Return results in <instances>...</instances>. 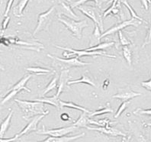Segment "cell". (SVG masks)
<instances>
[{
  "mask_svg": "<svg viewBox=\"0 0 151 142\" xmlns=\"http://www.w3.org/2000/svg\"><path fill=\"white\" fill-rule=\"evenodd\" d=\"M25 70L28 72H32L33 74H37V75H44V74H49L51 72V70L46 68H42L40 66H35V67H27Z\"/></svg>",
  "mask_w": 151,
  "mask_h": 142,
  "instance_id": "cb8c5ba5",
  "label": "cell"
},
{
  "mask_svg": "<svg viewBox=\"0 0 151 142\" xmlns=\"http://www.w3.org/2000/svg\"><path fill=\"white\" fill-rule=\"evenodd\" d=\"M150 1H147V0H142L141 1V3L142 5L144 6V9H145L146 10H148L149 9V6L150 4Z\"/></svg>",
  "mask_w": 151,
  "mask_h": 142,
  "instance_id": "74e56055",
  "label": "cell"
},
{
  "mask_svg": "<svg viewBox=\"0 0 151 142\" xmlns=\"http://www.w3.org/2000/svg\"><path fill=\"white\" fill-rule=\"evenodd\" d=\"M0 70H5V67H4L3 66H2L1 63H0Z\"/></svg>",
  "mask_w": 151,
  "mask_h": 142,
  "instance_id": "60d3db41",
  "label": "cell"
},
{
  "mask_svg": "<svg viewBox=\"0 0 151 142\" xmlns=\"http://www.w3.org/2000/svg\"><path fill=\"white\" fill-rule=\"evenodd\" d=\"M133 113L135 115H151V109H137L135 111H134V112Z\"/></svg>",
  "mask_w": 151,
  "mask_h": 142,
  "instance_id": "d6a6232c",
  "label": "cell"
},
{
  "mask_svg": "<svg viewBox=\"0 0 151 142\" xmlns=\"http://www.w3.org/2000/svg\"><path fill=\"white\" fill-rule=\"evenodd\" d=\"M140 96H141L140 92H134V91L130 89L129 88H125L121 89L117 94L114 95L112 96V98L119 99L123 100L124 102H126L130 101V99H134Z\"/></svg>",
  "mask_w": 151,
  "mask_h": 142,
  "instance_id": "30bf717a",
  "label": "cell"
},
{
  "mask_svg": "<svg viewBox=\"0 0 151 142\" xmlns=\"http://www.w3.org/2000/svg\"><path fill=\"white\" fill-rule=\"evenodd\" d=\"M15 102L18 103L22 112L24 113L23 118L28 120L37 115H47L49 114V111L45 109L44 103L36 101H25L15 99Z\"/></svg>",
  "mask_w": 151,
  "mask_h": 142,
  "instance_id": "6da1fadb",
  "label": "cell"
},
{
  "mask_svg": "<svg viewBox=\"0 0 151 142\" xmlns=\"http://www.w3.org/2000/svg\"><path fill=\"white\" fill-rule=\"evenodd\" d=\"M54 47L65 50V52L63 53V56L65 57H70V56L76 55V57H77L78 58L85 57V56H96V57H97V56H102V57L114 58V59L116 58V56L107 54L106 51H86L85 50H75V49H72V48H63V47L58 46V45H56V44L54 45Z\"/></svg>",
  "mask_w": 151,
  "mask_h": 142,
  "instance_id": "277c9868",
  "label": "cell"
},
{
  "mask_svg": "<svg viewBox=\"0 0 151 142\" xmlns=\"http://www.w3.org/2000/svg\"><path fill=\"white\" fill-rule=\"evenodd\" d=\"M60 99H59V96L55 95V96H53L51 97H42V98L36 99L34 101L39 102H41V103L44 104H49V105H51L53 106H55L57 109H60Z\"/></svg>",
  "mask_w": 151,
  "mask_h": 142,
  "instance_id": "e0dca14e",
  "label": "cell"
},
{
  "mask_svg": "<svg viewBox=\"0 0 151 142\" xmlns=\"http://www.w3.org/2000/svg\"><path fill=\"white\" fill-rule=\"evenodd\" d=\"M58 20L61 23H63L65 27L72 33V35L78 39H81L83 30L88 26L87 21L86 20L76 21L69 19L66 16H60V15L58 17Z\"/></svg>",
  "mask_w": 151,
  "mask_h": 142,
  "instance_id": "7a4b0ae2",
  "label": "cell"
},
{
  "mask_svg": "<svg viewBox=\"0 0 151 142\" xmlns=\"http://www.w3.org/2000/svg\"><path fill=\"white\" fill-rule=\"evenodd\" d=\"M32 74H28V75H24L22 79L19 80V82L17 83H15V85L12 86L11 88L9 89V91L10 90H19V91H22V90H26L27 92H31V90H30L29 89L27 88L26 87V83L30 79V78L32 77Z\"/></svg>",
  "mask_w": 151,
  "mask_h": 142,
  "instance_id": "2e32d148",
  "label": "cell"
},
{
  "mask_svg": "<svg viewBox=\"0 0 151 142\" xmlns=\"http://www.w3.org/2000/svg\"><path fill=\"white\" fill-rule=\"evenodd\" d=\"M87 125H89V118H88L86 113L83 112L72 125L76 128H86Z\"/></svg>",
  "mask_w": 151,
  "mask_h": 142,
  "instance_id": "44dd1931",
  "label": "cell"
},
{
  "mask_svg": "<svg viewBox=\"0 0 151 142\" xmlns=\"http://www.w3.org/2000/svg\"><path fill=\"white\" fill-rule=\"evenodd\" d=\"M76 83H86L88 85H90L93 87H96V81L94 78L92 77L88 71H86L84 74H82V76L80 79H76V80H70L68 82V85H72V84H76Z\"/></svg>",
  "mask_w": 151,
  "mask_h": 142,
  "instance_id": "4fadbf2b",
  "label": "cell"
},
{
  "mask_svg": "<svg viewBox=\"0 0 151 142\" xmlns=\"http://www.w3.org/2000/svg\"><path fill=\"white\" fill-rule=\"evenodd\" d=\"M57 87V76H54V78H52V79L50 80V82L49 83L47 86H46V88L44 89V92H42V96L44 97V96L46 94H47L48 92H50L51 90L54 89Z\"/></svg>",
  "mask_w": 151,
  "mask_h": 142,
  "instance_id": "4316f807",
  "label": "cell"
},
{
  "mask_svg": "<svg viewBox=\"0 0 151 142\" xmlns=\"http://www.w3.org/2000/svg\"><path fill=\"white\" fill-rule=\"evenodd\" d=\"M13 115V110H10L9 114L8 115L2 122L0 125V138H4V136L7 132L9 128L10 127V124H11V119Z\"/></svg>",
  "mask_w": 151,
  "mask_h": 142,
  "instance_id": "ac0fdd59",
  "label": "cell"
},
{
  "mask_svg": "<svg viewBox=\"0 0 151 142\" xmlns=\"http://www.w3.org/2000/svg\"><path fill=\"white\" fill-rule=\"evenodd\" d=\"M48 57H51L52 59L57 60V61H60L63 64H66L69 66V67H73V66H86V65L91 64L92 63H86V62H83L79 60V58H78L77 57H74L73 58H68V59H63V58H59L57 57H54V56H52L50 54H47Z\"/></svg>",
  "mask_w": 151,
  "mask_h": 142,
  "instance_id": "9c48e42d",
  "label": "cell"
},
{
  "mask_svg": "<svg viewBox=\"0 0 151 142\" xmlns=\"http://www.w3.org/2000/svg\"><path fill=\"white\" fill-rule=\"evenodd\" d=\"M118 35H119V41L120 44L122 45V47L124 46H127V45H130L131 44V41H130L127 37L123 35L122 33V31H120L118 32Z\"/></svg>",
  "mask_w": 151,
  "mask_h": 142,
  "instance_id": "f546056e",
  "label": "cell"
},
{
  "mask_svg": "<svg viewBox=\"0 0 151 142\" xmlns=\"http://www.w3.org/2000/svg\"><path fill=\"white\" fill-rule=\"evenodd\" d=\"M131 141V137H123V139H122V142H130Z\"/></svg>",
  "mask_w": 151,
  "mask_h": 142,
  "instance_id": "ab89813d",
  "label": "cell"
},
{
  "mask_svg": "<svg viewBox=\"0 0 151 142\" xmlns=\"http://www.w3.org/2000/svg\"><path fill=\"white\" fill-rule=\"evenodd\" d=\"M136 138L137 142H149L148 140L145 138V136L142 135V134H139L136 136Z\"/></svg>",
  "mask_w": 151,
  "mask_h": 142,
  "instance_id": "8d00e7d4",
  "label": "cell"
},
{
  "mask_svg": "<svg viewBox=\"0 0 151 142\" xmlns=\"http://www.w3.org/2000/svg\"><path fill=\"white\" fill-rule=\"evenodd\" d=\"M13 2L14 1L13 0H10V1H8L7 2V6H6V11H5V13H4V17L6 18V17L9 16V13L10 9H11L12 6Z\"/></svg>",
  "mask_w": 151,
  "mask_h": 142,
  "instance_id": "e575fe53",
  "label": "cell"
},
{
  "mask_svg": "<svg viewBox=\"0 0 151 142\" xmlns=\"http://www.w3.org/2000/svg\"><path fill=\"white\" fill-rule=\"evenodd\" d=\"M122 2L124 4V6H126V7L127 8V9L129 10L130 13H131V18H132V19H137V20H139V21H140V22H144L146 24H148V22H147V21H145L144 19H142L141 17H140L138 15H137V14L136 12L134 10V9H133L132 6H131V5L128 3V2H127V1L124 0V1H122Z\"/></svg>",
  "mask_w": 151,
  "mask_h": 142,
  "instance_id": "d4e9b609",
  "label": "cell"
},
{
  "mask_svg": "<svg viewBox=\"0 0 151 142\" xmlns=\"http://www.w3.org/2000/svg\"><path fill=\"white\" fill-rule=\"evenodd\" d=\"M101 30L99 28V26L98 25H95V30L94 32H93V35H92V39H97L98 43L100 41V39H101Z\"/></svg>",
  "mask_w": 151,
  "mask_h": 142,
  "instance_id": "4dcf8cb0",
  "label": "cell"
},
{
  "mask_svg": "<svg viewBox=\"0 0 151 142\" xmlns=\"http://www.w3.org/2000/svg\"><path fill=\"white\" fill-rule=\"evenodd\" d=\"M140 24H141V22H140V21L137 20V19H132V18H131L130 20L123 21V22H121V23L116 24L115 25H114L113 27L109 28V29L107 30L106 32H103L101 35V38L105 37V36H108V35H112V34L116 33V32H120V31H122L124 28H127V27H129V26L138 27Z\"/></svg>",
  "mask_w": 151,
  "mask_h": 142,
  "instance_id": "52a82bcc",
  "label": "cell"
},
{
  "mask_svg": "<svg viewBox=\"0 0 151 142\" xmlns=\"http://www.w3.org/2000/svg\"><path fill=\"white\" fill-rule=\"evenodd\" d=\"M61 118H62V120L63 121H68L70 120V116H69L68 115L63 114L61 115Z\"/></svg>",
  "mask_w": 151,
  "mask_h": 142,
  "instance_id": "f35d334b",
  "label": "cell"
},
{
  "mask_svg": "<svg viewBox=\"0 0 151 142\" xmlns=\"http://www.w3.org/2000/svg\"><path fill=\"white\" fill-rule=\"evenodd\" d=\"M76 128L74 126L71 125L69 127H63L59 128H54V129H45L44 125L43 126V128L40 131H37L36 133L39 135H49L50 137H56V138H59V137H64L66 135H68L70 133L73 132Z\"/></svg>",
  "mask_w": 151,
  "mask_h": 142,
  "instance_id": "8992f818",
  "label": "cell"
},
{
  "mask_svg": "<svg viewBox=\"0 0 151 142\" xmlns=\"http://www.w3.org/2000/svg\"><path fill=\"white\" fill-rule=\"evenodd\" d=\"M122 1H117V0H114L113 1L111 6L107 10H105V12L103 13V19L106 18L107 15H109V14H113V15H118V13L120 12V4H121Z\"/></svg>",
  "mask_w": 151,
  "mask_h": 142,
  "instance_id": "ffe728a7",
  "label": "cell"
},
{
  "mask_svg": "<svg viewBox=\"0 0 151 142\" xmlns=\"http://www.w3.org/2000/svg\"><path fill=\"white\" fill-rule=\"evenodd\" d=\"M113 112L112 109L109 106V104L107 107L102 108L101 109H99V110H96L95 112H91L89 114H88V117L89 118H92V117L97 116V115H101L106 114V113H111Z\"/></svg>",
  "mask_w": 151,
  "mask_h": 142,
  "instance_id": "484cf974",
  "label": "cell"
},
{
  "mask_svg": "<svg viewBox=\"0 0 151 142\" xmlns=\"http://www.w3.org/2000/svg\"><path fill=\"white\" fill-rule=\"evenodd\" d=\"M85 135V133H82L77 135H74V136H64V137H59V138H56V137H48L46 139L40 142H71L73 141L78 139L79 138H82Z\"/></svg>",
  "mask_w": 151,
  "mask_h": 142,
  "instance_id": "9a60e30c",
  "label": "cell"
},
{
  "mask_svg": "<svg viewBox=\"0 0 151 142\" xmlns=\"http://www.w3.org/2000/svg\"><path fill=\"white\" fill-rule=\"evenodd\" d=\"M60 6L61 8V12L60 15H65V16L69 18V19H73V20L76 21H79V17L73 12V11L72 10V8L70 5L66 4L64 2H60Z\"/></svg>",
  "mask_w": 151,
  "mask_h": 142,
  "instance_id": "5bb4252c",
  "label": "cell"
},
{
  "mask_svg": "<svg viewBox=\"0 0 151 142\" xmlns=\"http://www.w3.org/2000/svg\"><path fill=\"white\" fill-rule=\"evenodd\" d=\"M9 21H10V17L9 16L6 17V18L3 19V22H2V31H5V30L7 28L8 25H9Z\"/></svg>",
  "mask_w": 151,
  "mask_h": 142,
  "instance_id": "d590c367",
  "label": "cell"
},
{
  "mask_svg": "<svg viewBox=\"0 0 151 142\" xmlns=\"http://www.w3.org/2000/svg\"><path fill=\"white\" fill-rule=\"evenodd\" d=\"M70 79H72V76L70 75V70H63L60 74L59 84L57 86V92L56 94L57 96H60L61 92L64 91L65 87L66 86V85H68V82L70 81Z\"/></svg>",
  "mask_w": 151,
  "mask_h": 142,
  "instance_id": "8fae6325",
  "label": "cell"
},
{
  "mask_svg": "<svg viewBox=\"0 0 151 142\" xmlns=\"http://www.w3.org/2000/svg\"><path fill=\"white\" fill-rule=\"evenodd\" d=\"M151 43V22L150 23L149 28L147 29V36L145 37V41H144V44H143V46L142 48H144L145 46L148 45Z\"/></svg>",
  "mask_w": 151,
  "mask_h": 142,
  "instance_id": "1f68e13d",
  "label": "cell"
},
{
  "mask_svg": "<svg viewBox=\"0 0 151 142\" xmlns=\"http://www.w3.org/2000/svg\"><path fill=\"white\" fill-rule=\"evenodd\" d=\"M122 50H123V55L124 59L126 60L128 64L131 65V63H132V52H131V50L128 48V46H124L122 48Z\"/></svg>",
  "mask_w": 151,
  "mask_h": 142,
  "instance_id": "83f0119b",
  "label": "cell"
},
{
  "mask_svg": "<svg viewBox=\"0 0 151 142\" xmlns=\"http://www.w3.org/2000/svg\"><path fill=\"white\" fill-rule=\"evenodd\" d=\"M56 9L55 6H52L50 9L44 12L41 13L38 16V20H37V27L34 31V35H36L37 33L45 31V32H49V27L51 24L54 16L55 15Z\"/></svg>",
  "mask_w": 151,
  "mask_h": 142,
  "instance_id": "3957f363",
  "label": "cell"
},
{
  "mask_svg": "<svg viewBox=\"0 0 151 142\" xmlns=\"http://www.w3.org/2000/svg\"><path fill=\"white\" fill-rule=\"evenodd\" d=\"M87 129L92 130V131H96L99 132H101L102 134H105L106 135L109 136L117 137V136H123L126 137V134L123 133L122 131H119L118 129L113 128H105V127H98V128H92V127H86Z\"/></svg>",
  "mask_w": 151,
  "mask_h": 142,
  "instance_id": "7c38bea8",
  "label": "cell"
},
{
  "mask_svg": "<svg viewBox=\"0 0 151 142\" xmlns=\"http://www.w3.org/2000/svg\"><path fill=\"white\" fill-rule=\"evenodd\" d=\"M114 45V42L111 41V42H104L101 44H99L96 46L91 47V48H86L84 50L86 51H99L101 50H105L106 48H110V47Z\"/></svg>",
  "mask_w": 151,
  "mask_h": 142,
  "instance_id": "603a6c76",
  "label": "cell"
},
{
  "mask_svg": "<svg viewBox=\"0 0 151 142\" xmlns=\"http://www.w3.org/2000/svg\"><path fill=\"white\" fill-rule=\"evenodd\" d=\"M145 126H147V127H151V122L150 123L145 124Z\"/></svg>",
  "mask_w": 151,
  "mask_h": 142,
  "instance_id": "b9f144b4",
  "label": "cell"
},
{
  "mask_svg": "<svg viewBox=\"0 0 151 142\" xmlns=\"http://www.w3.org/2000/svg\"><path fill=\"white\" fill-rule=\"evenodd\" d=\"M78 10L83 12L85 15L88 17L89 19H92L94 22L95 25H98L99 26L100 30L101 31V33H103V22H102V18L103 16L99 14V12L96 9V8L92 6H80L76 8Z\"/></svg>",
  "mask_w": 151,
  "mask_h": 142,
  "instance_id": "5b68a950",
  "label": "cell"
},
{
  "mask_svg": "<svg viewBox=\"0 0 151 142\" xmlns=\"http://www.w3.org/2000/svg\"><path fill=\"white\" fill-rule=\"evenodd\" d=\"M60 109H62L63 107H66V108H70V109H76V110L81 111L83 112L86 113V114H89L91 112L90 111H88V109L84 108L83 106L81 105H76L73 102H64L62 101V100H60Z\"/></svg>",
  "mask_w": 151,
  "mask_h": 142,
  "instance_id": "d6986e66",
  "label": "cell"
},
{
  "mask_svg": "<svg viewBox=\"0 0 151 142\" xmlns=\"http://www.w3.org/2000/svg\"><path fill=\"white\" fill-rule=\"evenodd\" d=\"M28 0H22V1H19V2L18 3L16 6L13 9V14L15 15V16L16 17H20L23 16V11L25 9L26 6L28 5Z\"/></svg>",
  "mask_w": 151,
  "mask_h": 142,
  "instance_id": "7402d4cb",
  "label": "cell"
},
{
  "mask_svg": "<svg viewBox=\"0 0 151 142\" xmlns=\"http://www.w3.org/2000/svg\"><path fill=\"white\" fill-rule=\"evenodd\" d=\"M140 85L144 88H145L146 89H147L148 91H150L151 92V77L150 78V79L147 80V81L141 82Z\"/></svg>",
  "mask_w": 151,
  "mask_h": 142,
  "instance_id": "836d02e7",
  "label": "cell"
},
{
  "mask_svg": "<svg viewBox=\"0 0 151 142\" xmlns=\"http://www.w3.org/2000/svg\"><path fill=\"white\" fill-rule=\"evenodd\" d=\"M130 103H131V101L123 102H122V103L120 105L119 107H118V111H117L116 113H115V115H114V118H117L118 117H119L120 115H122V113L125 110V109L128 107V105H130Z\"/></svg>",
  "mask_w": 151,
  "mask_h": 142,
  "instance_id": "f1b7e54d",
  "label": "cell"
},
{
  "mask_svg": "<svg viewBox=\"0 0 151 142\" xmlns=\"http://www.w3.org/2000/svg\"><path fill=\"white\" fill-rule=\"evenodd\" d=\"M45 115H37L34 118L29 122V123L25 126V127L18 134V137H22L24 135H27L28 133L32 132V131H37V124L42 120V118H44Z\"/></svg>",
  "mask_w": 151,
  "mask_h": 142,
  "instance_id": "ba28073f",
  "label": "cell"
}]
</instances>
